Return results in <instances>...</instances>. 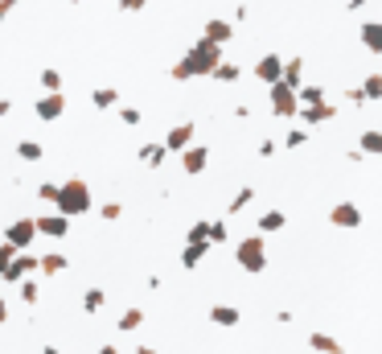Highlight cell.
<instances>
[{"label":"cell","instance_id":"obj_50","mask_svg":"<svg viewBox=\"0 0 382 354\" xmlns=\"http://www.w3.org/2000/svg\"><path fill=\"white\" fill-rule=\"evenodd\" d=\"M132 354H156V351H152V346H136Z\"/></svg>","mask_w":382,"mask_h":354},{"label":"cell","instance_id":"obj_5","mask_svg":"<svg viewBox=\"0 0 382 354\" xmlns=\"http://www.w3.org/2000/svg\"><path fill=\"white\" fill-rule=\"evenodd\" d=\"M4 243H12L16 252L33 247V243H37V223H33V219H12V223L4 227Z\"/></svg>","mask_w":382,"mask_h":354},{"label":"cell","instance_id":"obj_8","mask_svg":"<svg viewBox=\"0 0 382 354\" xmlns=\"http://www.w3.org/2000/svg\"><path fill=\"white\" fill-rule=\"evenodd\" d=\"M25 276H37V256L25 247V252H16L12 260H8V268H4V276L0 280H8V285H16V280H25Z\"/></svg>","mask_w":382,"mask_h":354},{"label":"cell","instance_id":"obj_23","mask_svg":"<svg viewBox=\"0 0 382 354\" xmlns=\"http://www.w3.org/2000/svg\"><path fill=\"white\" fill-rule=\"evenodd\" d=\"M91 103H95L99 111L119 107V91H115V87H95V91H91Z\"/></svg>","mask_w":382,"mask_h":354},{"label":"cell","instance_id":"obj_7","mask_svg":"<svg viewBox=\"0 0 382 354\" xmlns=\"http://www.w3.org/2000/svg\"><path fill=\"white\" fill-rule=\"evenodd\" d=\"M33 223H37V235H45V239H66L70 235V219L58 214V210H41Z\"/></svg>","mask_w":382,"mask_h":354},{"label":"cell","instance_id":"obj_36","mask_svg":"<svg viewBox=\"0 0 382 354\" xmlns=\"http://www.w3.org/2000/svg\"><path fill=\"white\" fill-rule=\"evenodd\" d=\"M41 87H45V91H62V74H58L53 66H45V70H41Z\"/></svg>","mask_w":382,"mask_h":354},{"label":"cell","instance_id":"obj_32","mask_svg":"<svg viewBox=\"0 0 382 354\" xmlns=\"http://www.w3.org/2000/svg\"><path fill=\"white\" fill-rule=\"evenodd\" d=\"M362 95H366V103H379V99H382V74L362 78Z\"/></svg>","mask_w":382,"mask_h":354},{"label":"cell","instance_id":"obj_19","mask_svg":"<svg viewBox=\"0 0 382 354\" xmlns=\"http://www.w3.org/2000/svg\"><path fill=\"white\" fill-rule=\"evenodd\" d=\"M136 157H140V165L160 169V165L169 161V148H165V144H140V153H136Z\"/></svg>","mask_w":382,"mask_h":354},{"label":"cell","instance_id":"obj_47","mask_svg":"<svg viewBox=\"0 0 382 354\" xmlns=\"http://www.w3.org/2000/svg\"><path fill=\"white\" fill-rule=\"evenodd\" d=\"M12 111V99H0V115H8Z\"/></svg>","mask_w":382,"mask_h":354},{"label":"cell","instance_id":"obj_16","mask_svg":"<svg viewBox=\"0 0 382 354\" xmlns=\"http://www.w3.org/2000/svg\"><path fill=\"white\" fill-rule=\"evenodd\" d=\"M206 318H210L214 326H222V330H235L243 313H239L235 305H210V309H206Z\"/></svg>","mask_w":382,"mask_h":354},{"label":"cell","instance_id":"obj_49","mask_svg":"<svg viewBox=\"0 0 382 354\" xmlns=\"http://www.w3.org/2000/svg\"><path fill=\"white\" fill-rule=\"evenodd\" d=\"M99 354H119V351H115V342H107V346H99Z\"/></svg>","mask_w":382,"mask_h":354},{"label":"cell","instance_id":"obj_38","mask_svg":"<svg viewBox=\"0 0 382 354\" xmlns=\"http://www.w3.org/2000/svg\"><path fill=\"white\" fill-rule=\"evenodd\" d=\"M99 214H103L107 223H115V219H123V206H119V202H103V206H99Z\"/></svg>","mask_w":382,"mask_h":354},{"label":"cell","instance_id":"obj_27","mask_svg":"<svg viewBox=\"0 0 382 354\" xmlns=\"http://www.w3.org/2000/svg\"><path fill=\"white\" fill-rule=\"evenodd\" d=\"M140 326H144V309H123L119 322H115L119 334H132V330H140Z\"/></svg>","mask_w":382,"mask_h":354},{"label":"cell","instance_id":"obj_33","mask_svg":"<svg viewBox=\"0 0 382 354\" xmlns=\"http://www.w3.org/2000/svg\"><path fill=\"white\" fill-rule=\"evenodd\" d=\"M206 231H210V223H206V219H198V223L189 227V235H185V243H210V235H206ZM210 247H214V243H210Z\"/></svg>","mask_w":382,"mask_h":354},{"label":"cell","instance_id":"obj_4","mask_svg":"<svg viewBox=\"0 0 382 354\" xmlns=\"http://www.w3.org/2000/svg\"><path fill=\"white\" fill-rule=\"evenodd\" d=\"M267 107H272V115H280V120H296V111H300L296 87H288V82H267Z\"/></svg>","mask_w":382,"mask_h":354},{"label":"cell","instance_id":"obj_48","mask_svg":"<svg viewBox=\"0 0 382 354\" xmlns=\"http://www.w3.org/2000/svg\"><path fill=\"white\" fill-rule=\"evenodd\" d=\"M41 354H62L58 346H49V342H41Z\"/></svg>","mask_w":382,"mask_h":354},{"label":"cell","instance_id":"obj_3","mask_svg":"<svg viewBox=\"0 0 382 354\" xmlns=\"http://www.w3.org/2000/svg\"><path fill=\"white\" fill-rule=\"evenodd\" d=\"M235 264H239L243 272H251V276L263 272V268H267V235L255 231V235L239 239V243H235Z\"/></svg>","mask_w":382,"mask_h":354},{"label":"cell","instance_id":"obj_13","mask_svg":"<svg viewBox=\"0 0 382 354\" xmlns=\"http://www.w3.org/2000/svg\"><path fill=\"white\" fill-rule=\"evenodd\" d=\"M280 74H284V58L272 49V54H263L259 62H255V78L267 87V82H280Z\"/></svg>","mask_w":382,"mask_h":354},{"label":"cell","instance_id":"obj_10","mask_svg":"<svg viewBox=\"0 0 382 354\" xmlns=\"http://www.w3.org/2000/svg\"><path fill=\"white\" fill-rule=\"evenodd\" d=\"M206 165H210V144H193V140H189V144L181 148V169H185L189 177H198Z\"/></svg>","mask_w":382,"mask_h":354},{"label":"cell","instance_id":"obj_30","mask_svg":"<svg viewBox=\"0 0 382 354\" xmlns=\"http://www.w3.org/2000/svg\"><path fill=\"white\" fill-rule=\"evenodd\" d=\"M103 305H107V293L103 289H86L82 293V313H99Z\"/></svg>","mask_w":382,"mask_h":354},{"label":"cell","instance_id":"obj_42","mask_svg":"<svg viewBox=\"0 0 382 354\" xmlns=\"http://www.w3.org/2000/svg\"><path fill=\"white\" fill-rule=\"evenodd\" d=\"M123 12H140V8H148V0H115Z\"/></svg>","mask_w":382,"mask_h":354},{"label":"cell","instance_id":"obj_41","mask_svg":"<svg viewBox=\"0 0 382 354\" xmlns=\"http://www.w3.org/2000/svg\"><path fill=\"white\" fill-rule=\"evenodd\" d=\"M12 256H16V247H12V243H0V276H4V268H8Z\"/></svg>","mask_w":382,"mask_h":354},{"label":"cell","instance_id":"obj_18","mask_svg":"<svg viewBox=\"0 0 382 354\" xmlns=\"http://www.w3.org/2000/svg\"><path fill=\"white\" fill-rule=\"evenodd\" d=\"M358 37H362V45H366L370 54H382V21H362Z\"/></svg>","mask_w":382,"mask_h":354},{"label":"cell","instance_id":"obj_11","mask_svg":"<svg viewBox=\"0 0 382 354\" xmlns=\"http://www.w3.org/2000/svg\"><path fill=\"white\" fill-rule=\"evenodd\" d=\"M193 136H198V124H193V120H181V124H173V128L165 132V140H160V144H165L169 153H181Z\"/></svg>","mask_w":382,"mask_h":354},{"label":"cell","instance_id":"obj_24","mask_svg":"<svg viewBox=\"0 0 382 354\" xmlns=\"http://www.w3.org/2000/svg\"><path fill=\"white\" fill-rule=\"evenodd\" d=\"M206 256H210V243H185V252H181V268H198Z\"/></svg>","mask_w":382,"mask_h":354},{"label":"cell","instance_id":"obj_46","mask_svg":"<svg viewBox=\"0 0 382 354\" xmlns=\"http://www.w3.org/2000/svg\"><path fill=\"white\" fill-rule=\"evenodd\" d=\"M346 8H350V12H358V8H366V0H350Z\"/></svg>","mask_w":382,"mask_h":354},{"label":"cell","instance_id":"obj_9","mask_svg":"<svg viewBox=\"0 0 382 354\" xmlns=\"http://www.w3.org/2000/svg\"><path fill=\"white\" fill-rule=\"evenodd\" d=\"M296 115L305 120V128H317V124L337 120V107H333L329 99H321V103H300V111H296Z\"/></svg>","mask_w":382,"mask_h":354},{"label":"cell","instance_id":"obj_6","mask_svg":"<svg viewBox=\"0 0 382 354\" xmlns=\"http://www.w3.org/2000/svg\"><path fill=\"white\" fill-rule=\"evenodd\" d=\"M62 111H66V95H62V91H45V95H37V103H33V115L45 120V124L62 120Z\"/></svg>","mask_w":382,"mask_h":354},{"label":"cell","instance_id":"obj_31","mask_svg":"<svg viewBox=\"0 0 382 354\" xmlns=\"http://www.w3.org/2000/svg\"><path fill=\"white\" fill-rule=\"evenodd\" d=\"M251 202H255V190H251V186H243V190H239V194L230 198V206H226V214H239V210H247Z\"/></svg>","mask_w":382,"mask_h":354},{"label":"cell","instance_id":"obj_28","mask_svg":"<svg viewBox=\"0 0 382 354\" xmlns=\"http://www.w3.org/2000/svg\"><path fill=\"white\" fill-rule=\"evenodd\" d=\"M16 157H21V161H29V165H37V161L45 157V148H41L37 140H16Z\"/></svg>","mask_w":382,"mask_h":354},{"label":"cell","instance_id":"obj_22","mask_svg":"<svg viewBox=\"0 0 382 354\" xmlns=\"http://www.w3.org/2000/svg\"><path fill=\"white\" fill-rule=\"evenodd\" d=\"M309 346H313L317 354H346V346H342L337 338H329V334H321V330L309 334Z\"/></svg>","mask_w":382,"mask_h":354},{"label":"cell","instance_id":"obj_37","mask_svg":"<svg viewBox=\"0 0 382 354\" xmlns=\"http://www.w3.org/2000/svg\"><path fill=\"white\" fill-rule=\"evenodd\" d=\"M53 198H58V181H41L37 186V202H49L53 206Z\"/></svg>","mask_w":382,"mask_h":354},{"label":"cell","instance_id":"obj_15","mask_svg":"<svg viewBox=\"0 0 382 354\" xmlns=\"http://www.w3.org/2000/svg\"><path fill=\"white\" fill-rule=\"evenodd\" d=\"M202 37H210V41H218V45H230V37H235V21L214 16V21H206V33H202Z\"/></svg>","mask_w":382,"mask_h":354},{"label":"cell","instance_id":"obj_20","mask_svg":"<svg viewBox=\"0 0 382 354\" xmlns=\"http://www.w3.org/2000/svg\"><path fill=\"white\" fill-rule=\"evenodd\" d=\"M288 227V214L284 210H263L259 214V235H276V231H284Z\"/></svg>","mask_w":382,"mask_h":354},{"label":"cell","instance_id":"obj_45","mask_svg":"<svg viewBox=\"0 0 382 354\" xmlns=\"http://www.w3.org/2000/svg\"><path fill=\"white\" fill-rule=\"evenodd\" d=\"M4 322H8V301L0 297V326H4Z\"/></svg>","mask_w":382,"mask_h":354},{"label":"cell","instance_id":"obj_26","mask_svg":"<svg viewBox=\"0 0 382 354\" xmlns=\"http://www.w3.org/2000/svg\"><path fill=\"white\" fill-rule=\"evenodd\" d=\"M16 297H21L25 305H37V301H41V285H37L33 276H25V280H16Z\"/></svg>","mask_w":382,"mask_h":354},{"label":"cell","instance_id":"obj_21","mask_svg":"<svg viewBox=\"0 0 382 354\" xmlns=\"http://www.w3.org/2000/svg\"><path fill=\"white\" fill-rule=\"evenodd\" d=\"M280 82L300 87V82H305V58H284V74H280Z\"/></svg>","mask_w":382,"mask_h":354},{"label":"cell","instance_id":"obj_40","mask_svg":"<svg viewBox=\"0 0 382 354\" xmlns=\"http://www.w3.org/2000/svg\"><path fill=\"white\" fill-rule=\"evenodd\" d=\"M346 103H354V107H366V95H362V87H350V91H346Z\"/></svg>","mask_w":382,"mask_h":354},{"label":"cell","instance_id":"obj_1","mask_svg":"<svg viewBox=\"0 0 382 354\" xmlns=\"http://www.w3.org/2000/svg\"><path fill=\"white\" fill-rule=\"evenodd\" d=\"M226 58V45H218V41H210V37H198L189 49H185V58L181 62H173L169 66V78L173 82H189V78H210V70L218 66Z\"/></svg>","mask_w":382,"mask_h":354},{"label":"cell","instance_id":"obj_17","mask_svg":"<svg viewBox=\"0 0 382 354\" xmlns=\"http://www.w3.org/2000/svg\"><path fill=\"white\" fill-rule=\"evenodd\" d=\"M210 78H214V82H222V87H230V82H239V78H243V66H239V62H230V58H222V62L210 70Z\"/></svg>","mask_w":382,"mask_h":354},{"label":"cell","instance_id":"obj_35","mask_svg":"<svg viewBox=\"0 0 382 354\" xmlns=\"http://www.w3.org/2000/svg\"><path fill=\"white\" fill-rule=\"evenodd\" d=\"M206 235H210V243H226V239H230V227H226V219H214Z\"/></svg>","mask_w":382,"mask_h":354},{"label":"cell","instance_id":"obj_39","mask_svg":"<svg viewBox=\"0 0 382 354\" xmlns=\"http://www.w3.org/2000/svg\"><path fill=\"white\" fill-rule=\"evenodd\" d=\"M115 111H119V124H128V128L140 124V111H136V107H115Z\"/></svg>","mask_w":382,"mask_h":354},{"label":"cell","instance_id":"obj_2","mask_svg":"<svg viewBox=\"0 0 382 354\" xmlns=\"http://www.w3.org/2000/svg\"><path fill=\"white\" fill-rule=\"evenodd\" d=\"M91 186H86V177H66V181H58V198H53V210L58 214H66V219H78V214H86L91 210Z\"/></svg>","mask_w":382,"mask_h":354},{"label":"cell","instance_id":"obj_34","mask_svg":"<svg viewBox=\"0 0 382 354\" xmlns=\"http://www.w3.org/2000/svg\"><path fill=\"white\" fill-rule=\"evenodd\" d=\"M305 144H309V128H288L284 148H305Z\"/></svg>","mask_w":382,"mask_h":354},{"label":"cell","instance_id":"obj_43","mask_svg":"<svg viewBox=\"0 0 382 354\" xmlns=\"http://www.w3.org/2000/svg\"><path fill=\"white\" fill-rule=\"evenodd\" d=\"M259 157H263V161L276 157V140H259Z\"/></svg>","mask_w":382,"mask_h":354},{"label":"cell","instance_id":"obj_14","mask_svg":"<svg viewBox=\"0 0 382 354\" xmlns=\"http://www.w3.org/2000/svg\"><path fill=\"white\" fill-rule=\"evenodd\" d=\"M66 268H70V260L62 252H41L37 256V276H62Z\"/></svg>","mask_w":382,"mask_h":354},{"label":"cell","instance_id":"obj_44","mask_svg":"<svg viewBox=\"0 0 382 354\" xmlns=\"http://www.w3.org/2000/svg\"><path fill=\"white\" fill-rule=\"evenodd\" d=\"M16 4H21V0H0V25H4V21H8V12H12V8H16Z\"/></svg>","mask_w":382,"mask_h":354},{"label":"cell","instance_id":"obj_29","mask_svg":"<svg viewBox=\"0 0 382 354\" xmlns=\"http://www.w3.org/2000/svg\"><path fill=\"white\" fill-rule=\"evenodd\" d=\"M296 99H300V103H321V99H325V87H321V82H300V87H296Z\"/></svg>","mask_w":382,"mask_h":354},{"label":"cell","instance_id":"obj_12","mask_svg":"<svg viewBox=\"0 0 382 354\" xmlns=\"http://www.w3.org/2000/svg\"><path fill=\"white\" fill-rule=\"evenodd\" d=\"M329 223L342 227V231H358V227H362V210H358L354 202H337V206L329 210Z\"/></svg>","mask_w":382,"mask_h":354},{"label":"cell","instance_id":"obj_25","mask_svg":"<svg viewBox=\"0 0 382 354\" xmlns=\"http://www.w3.org/2000/svg\"><path fill=\"white\" fill-rule=\"evenodd\" d=\"M358 148H362L366 157H382V132L379 128H366V132L358 136Z\"/></svg>","mask_w":382,"mask_h":354}]
</instances>
